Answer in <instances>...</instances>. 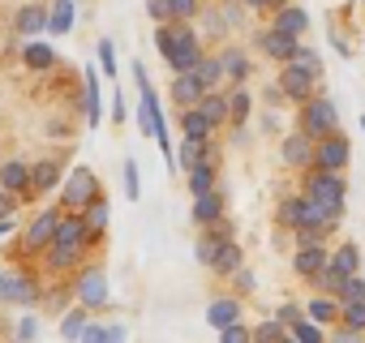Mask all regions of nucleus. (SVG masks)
<instances>
[{
  "instance_id": "nucleus-46",
  "label": "nucleus",
  "mask_w": 365,
  "mask_h": 343,
  "mask_svg": "<svg viewBox=\"0 0 365 343\" xmlns=\"http://www.w3.org/2000/svg\"><path fill=\"white\" fill-rule=\"evenodd\" d=\"M78 339H86V343H108V326H99V322H91L86 317V326H82V334Z\"/></svg>"
},
{
  "instance_id": "nucleus-18",
  "label": "nucleus",
  "mask_w": 365,
  "mask_h": 343,
  "mask_svg": "<svg viewBox=\"0 0 365 343\" xmlns=\"http://www.w3.org/2000/svg\"><path fill=\"white\" fill-rule=\"evenodd\" d=\"M194 107H198L215 129H220V125H228V95H224L220 86H215V90H202V99H198Z\"/></svg>"
},
{
  "instance_id": "nucleus-26",
  "label": "nucleus",
  "mask_w": 365,
  "mask_h": 343,
  "mask_svg": "<svg viewBox=\"0 0 365 343\" xmlns=\"http://www.w3.org/2000/svg\"><path fill=\"white\" fill-rule=\"evenodd\" d=\"M82 107H86V125L99 129V120H103V99H99V73H95V69H86V95H82Z\"/></svg>"
},
{
  "instance_id": "nucleus-15",
  "label": "nucleus",
  "mask_w": 365,
  "mask_h": 343,
  "mask_svg": "<svg viewBox=\"0 0 365 343\" xmlns=\"http://www.w3.org/2000/svg\"><path fill=\"white\" fill-rule=\"evenodd\" d=\"M14 31H18L22 39H39V35L48 31V9H43V5H22V9L14 14Z\"/></svg>"
},
{
  "instance_id": "nucleus-14",
  "label": "nucleus",
  "mask_w": 365,
  "mask_h": 343,
  "mask_svg": "<svg viewBox=\"0 0 365 343\" xmlns=\"http://www.w3.org/2000/svg\"><path fill=\"white\" fill-rule=\"evenodd\" d=\"M314 73H305V69H297V65H284V73H279V90H284V99H297V103H305L309 95H314Z\"/></svg>"
},
{
  "instance_id": "nucleus-24",
  "label": "nucleus",
  "mask_w": 365,
  "mask_h": 343,
  "mask_svg": "<svg viewBox=\"0 0 365 343\" xmlns=\"http://www.w3.org/2000/svg\"><path fill=\"white\" fill-rule=\"evenodd\" d=\"M275 31H288V35H305L309 31V14L305 9H297V5H279V14H275V22H271Z\"/></svg>"
},
{
  "instance_id": "nucleus-39",
  "label": "nucleus",
  "mask_w": 365,
  "mask_h": 343,
  "mask_svg": "<svg viewBox=\"0 0 365 343\" xmlns=\"http://www.w3.org/2000/svg\"><path fill=\"white\" fill-rule=\"evenodd\" d=\"M339 317H344V326L348 330H365V300H339Z\"/></svg>"
},
{
  "instance_id": "nucleus-32",
  "label": "nucleus",
  "mask_w": 365,
  "mask_h": 343,
  "mask_svg": "<svg viewBox=\"0 0 365 343\" xmlns=\"http://www.w3.org/2000/svg\"><path fill=\"white\" fill-rule=\"evenodd\" d=\"M250 339H254V343H292V334H288V326H284L279 317L258 322V326L250 330Z\"/></svg>"
},
{
  "instance_id": "nucleus-52",
  "label": "nucleus",
  "mask_w": 365,
  "mask_h": 343,
  "mask_svg": "<svg viewBox=\"0 0 365 343\" xmlns=\"http://www.w3.org/2000/svg\"><path fill=\"white\" fill-rule=\"evenodd\" d=\"M112 120H116V125H125V99H120V90L112 95Z\"/></svg>"
},
{
  "instance_id": "nucleus-2",
  "label": "nucleus",
  "mask_w": 365,
  "mask_h": 343,
  "mask_svg": "<svg viewBox=\"0 0 365 343\" xmlns=\"http://www.w3.org/2000/svg\"><path fill=\"white\" fill-rule=\"evenodd\" d=\"M133 82H138V125H142L146 137H155V142L163 146V154H168V163H172V142H168L163 112H159V95H155V86H150V78H146L142 65H133Z\"/></svg>"
},
{
  "instance_id": "nucleus-11",
  "label": "nucleus",
  "mask_w": 365,
  "mask_h": 343,
  "mask_svg": "<svg viewBox=\"0 0 365 343\" xmlns=\"http://www.w3.org/2000/svg\"><path fill=\"white\" fill-rule=\"evenodd\" d=\"M172 163L176 167H198V163H215V146H211V137H185L180 142V150L172 154Z\"/></svg>"
},
{
  "instance_id": "nucleus-22",
  "label": "nucleus",
  "mask_w": 365,
  "mask_h": 343,
  "mask_svg": "<svg viewBox=\"0 0 365 343\" xmlns=\"http://www.w3.org/2000/svg\"><path fill=\"white\" fill-rule=\"evenodd\" d=\"M322 266H327V253H322V245H297L292 270H297L301 279H314V275H318Z\"/></svg>"
},
{
  "instance_id": "nucleus-27",
  "label": "nucleus",
  "mask_w": 365,
  "mask_h": 343,
  "mask_svg": "<svg viewBox=\"0 0 365 343\" xmlns=\"http://www.w3.org/2000/svg\"><path fill=\"white\" fill-rule=\"evenodd\" d=\"M241 317V296H220V300H211V309H207V322L220 330V326H228V322H237Z\"/></svg>"
},
{
  "instance_id": "nucleus-33",
  "label": "nucleus",
  "mask_w": 365,
  "mask_h": 343,
  "mask_svg": "<svg viewBox=\"0 0 365 343\" xmlns=\"http://www.w3.org/2000/svg\"><path fill=\"white\" fill-rule=\"evenodd\" d=\"M220 65H224V78H232V82H245V78H250V56H245L241 48H228V52L220 56Z\"/></svg>"
},
{
  "instance_id": "nucleus-55",
  "label": "nucleus",
  "mask_w": 365,
  "mask_h": 343,
  "mask_svg": "<svg viewBox=\"0 0 365 343\" xmlns=\"http://www.w3.org/2000/svg\"><path fill=\"white\" fill-rule=\"evenodd\" d=\"M267 5H288V0H267Z\"/></svg>"
},
{
  "instance_id": "nucleus-50",
  "label": "nucleus",
  "mask_w": 365,
  "mask_h": 343,
  "mask_svg": "<svg viewBox=\"0 0 365 343\" xmlns=\"http://www.w3.org/2000/svg\"><path fill=\"white\" fill-rule=\"evenodd\" d=\"M297 317H305V309H301V305H279V322H284V326H292Z\"/></svg>"
},
{
  "instance_id": "nucleus-29",
  "label": "nucleus",
  "mask_w": 365,
  "mask_h": 343,
  "mask_svg": "<svg viewBox=\"0 0 365 343\" xmlns=\"http://www.w3.org/2000/svg\"><path fill=\"white\" fill-rule=\"evenodd\" d=\"M180 133H185V137H211L215 125H211L198 107H180Z\"/></svg>"
},
{
  "instance_id": "nucleus-44",
  "label": "nucleus",
  "mask_w": 365,
  "mask_h": 343,
  "mask_svg": "<svg viewBox=\"0 0 365 343\" xmlns=\"http://www.w3.org/2000/svg\"><path fill=\"white\" fill-rule=\"evenodd\" d=\"M120 172H125V198H129V202H138V194H142V181H138V163H133V159H125V167H120Z\"/></svg>"
},
{
  "instance_id": "nucleus-7",
  "label": "nucleus",
  "mask_w": 365,
  "mask_h": 343,
  "mask_svg": "<svg viewBox=\"0 0 365 343\" xmlns=\"http://www.w3.org/2000/svg\"><path fill=\"white\" fill-rule=\"evenodd\" d=\"M39 296H43V287L31 275H22V270L0 275V305H39Z\"/></svg>"
},
{
  "instance_id": "nucleus-42",
  "label": "nucleus",
  "mask_w": 365,
  "mask_h": 343,
  "mask_svg": "<svg viewBox=\"0 0 365 343\" xmlns=\"http://www.w3.org/2000/svg\"><path fill=\"white\" fill-rule=\"evenodd\" d=\"M335 300H365V279H361V275H348V279H339V287H335Z\"/></svg>"
},
{
  "instance_id": "nucleus-1",
  "label": "nucleus",
  "mask_w": 365,
  "mask_h": 343,
  "mask_svg": "<svg viewBox=\"0 0 365 343\" xmlns=\"http://www.w3.org/2000/svg\"><path fill=\"white\" fill-rule=\"evenodd\" d=\"M305 198L322 211V219H327V228H335L339 223V215H344V198H348V181L339 176V172H309L305 176Z\"/></svg>"
},
{
  "instance_id": "nucleus-31",
  "label": "nucleus",
  "mask_w": 365,
  "mask_h": 343,
  "mask_svg": "<svg viewBox=\"0 0 365 343\" xmlns=\"http://www.w3.org/2000/svg\"><path fill=\"white\" fill-rule=\"evenodd\" d=\"M305 317H314L318 326H327V322L339 317V300H331V292H318V296L305 305Z\"/></svg>"
},
{
  "instance_id": "nucleus-30",
  "label": "nucleus",
  "mask_w": 365,
  "mask_h": 343,
  "mask_svg": "<svg viewBox=\"0 0 365 343\" xmlns=\"http://www.w3.org/2000/svg\"><path fill=\"white\" fill-rule=\"evenodd\" d=\"M250 107H254V95L237 82V90L228 95V120L237 125V129H245V120H250Z\"/></svg>"
},
{
  "instance_id": "nucleus-49",
  "label": "nucleus",
  "mask_w": 365,
  "mask_h": 343,
  "mask_svg": "<svg viewBox=\"0 0 365 343\" xmlns=\"http://www.w3.org/2000/svg\"><path fill=\"white\" fill-rule=\"evenodd\" d=\"M14 211H18V194L0 189V219H5V215H14Z\"/></svg>"
},
{
  "instance_id": "nucleus-53",
  "label": "nucleus",
  "mask_w": 365,
  "mask_h": 343,
  "mask_svg": "<svg viewBox=\"0 0 365 343\" xmlns=\"http://www.w3.org/2000/svg\"><path fill=\"white\" fill-rule=\"evenodd\" d=\"M48 137H73L65 120H48Z\"/></svg>"
},
{
  "instance_id": "nucleus-34",
  "label": "nucleus",
  "mask_w": 365,
  "mask_h": 343,
  "mask_svg": "<svg viewBox=\"0 0 365 343\" xmlns=\"http://www.w3.org/2000/svg\"><path fill=\"white\" fill-rule=\"evenodd\" d=\"M194 78H198L207 90H215V86L224 82V65H220V56H202V60L194 65Z\"/></svg>"
},
{
  "instance_id": "nucleus-28",
  "label": "nucleus",
  "mask_w": 365,
  "mask_h": 343,
  "mask_svg": "<svg viewBox=\"0 0 365 343\" xmlns=\"http://www.w3.org/2000/svg\"><path fill=\"white\" fill-rule=\"evenodd\" d=\"M73 0H52V9H48V31L52 35H69L73 31Z\"/></svg>"
},
{
  "instance_id": "nucleus-13",
  "label": "nucleus",
  "mask_w": 365,
  "mask_h": 343,
  "mask_svg": "<svg viewBox=\"0 0 365 343\" xmlns=\"http://www.w3.org/2000/svg\"><path fill=\"white\" fill-rule=\"evenodd\" d=\"M65 181V163L61 159H39L31 163V194H52Z\"/></svg>"
},
{
  "instance_id": "nucleus-47",
  "label": "nucleus",
  "mask_w": 365,
  "mask_h": 343,
  "mask_svg": "<svg viewBox=\"0 0 365 343\" xmlns=\"http://www.w3.org/2000/svg\"><path fill=\"white\" fill-rule=\"evenodd\" d=\"M228 279H232V283H237V292H254V287H258V279H254V275H250V270H245V266H237V270H232V275H228Z\"/></svg>"
},
{
  "instance_id": "nucleus-41",
  "label": "nucleus",
  "mask_w": 365,
  "mask_h": 343,
  "mask_svg": "<svg viewBox=\"0 0 365 343\" xmlns=\"http://www.w3.org/2000/svg\"><path fill=\"white\" fill-rule=\"evenodd\" d=\"M198 9H202V0H168V14H172L176 22H194ZM172 18H168V22H172Z\"/></svg>"
},
{
  "instance_id": "nucleus-37",
  "label": "nucleus",
  "mask_w": 365,
  "mask_h": 343,
  "mask_svg": "<svg viewBox=\"0 0 365 343\" xmlns=\"http://www.w3.org/2000/svg\"><path fill=\"white\" fill-rule=\"evenodd\" d=\"M284 65H297V69H305V73L322 78V56H318L314 48H301V43H297V52H292V56H288Z\"/></svg>"
},
{
  "instance_id": "nucleus-43",
  "label": "nucleus",
  "mask_w": 365,
  "mask_h": 343,
  "mask_svg": "<svg viewBox=\"0 0 365 343\" xmlns=\"http://www.w3.org/2000/svg\"><path fill=\"white\" fill-rule=\"evenodd\" d=\"M220 343H254L250 339V326L237 317V322H228V326H220Z\"/></svg>"
},
{
  "instance_id": "nucleus-25",
  "label": "nucleus",
  "mask_w": 365,
  "mask_h": 343,
  "mask_svg": "<svg viewBox=\"0 0 365 343\" xmlns=\"http://www.w3.org/2000/svg\"><path fill=\"white\" fill-rule=\"evenodd\" d=\"M297 43H301L297 35H288V31H275V26L262 35V52H267V56H275V60H288V56L297 52Z\"/></svg>"
},
{
  "instance_id": "nucleus-19",
  "label": "nucleus",
  "mask_w": 365,
  "mask_h": 343,
  "mask_svg": "<svg viewBox=\"0 0 365 343\" xmlns=\"http://www.w3.org/2000/svg\"><path fill=\"white\" fill-rule=\"evenodd\" d=\"M309 154H314V137L309 133H288L284 137V163L288 167H309Z\"/></svg>"
},
{
  "instance_id": "nucleus-4",
  "label": "nucleus",
  "mask_w": 365,
  "mask_h": 343,
  "mask_svg": "<svg viewBox=\"0 0 365 343\" xmlns=\"http://www.w3.org/2000/svg\"><path fill=\"white\" fill-rule=\"evenodd\" d=\"M91 198H99V181H95V172H91L86 163H78V167L69 172L65 189H61V211H86Z\"/></svg>"
},
{
  "instance_id": "nucleus-35",
  "label": "nucleus",
  "mask_w": 365,
  "mask_h": 343,
  "mask_svg": "<svg viewBox=\"0 0 365 343\" xmlns=\"http://www.w3.org/2000/svg\"><path fill=\"white\" fill-rule=\"evenodd\" d=\"M327 266L339 275V279H348V275H356V266H361V253H356V245H344L335 258H327Z\"/></svg>"
},
{
  "instance_id": "nucleus-36",
  "label": "nucleus",
  "mask_w": 365,
  "mask_h": 343,
  "mask_svg": "<svg viewBox=\"0 0 365 343\" xmlns=\"http://www.w3.org/2000/svg\"><path fill=\"white\" fill-rule=\"evenodd\" d=\"M185 176H190V194L198 198V194L215 189V163H198V167H190V172H185Z\"/></svg>"
},
{
  "instance_id": "nucleus-17",
  "label": "nucleus",
  "mask_w": 365,
  "mask_h": 343,
  "mask_svg": "<svg viewBox=\"0 0 365 343\" xmlns=\"http://www.w3.org/2000/svg\"><path fill=\"white\" fill-rule=\"evenodd\" d=\"M202 90H207V86L194 78V69H190V73H176V78H172V103H176V107H194V103L202 99Z\"/></svg>"
},
{
  "instance_id": "nucleus-9",
  "label": "nucleus",
  "mask_w": 365,
  "mask_h": 343,
  "mask_svg": "<svg viewBox=\"0 0 365 343\" xmlns=\"http://www.w3.org/2000/svg\"><path fill=\"white\" fill-rule=\"evenodd\" d=\"M0 189L18 194V202L35 198L31 194V163H22V159H5V163H0Z\"/></svg>"
},
{
  "instance_id": "nucleus-20",
  "label": "nucleus",
  "mask_w": 365,
  "mask_h": 343,
  "mask_svg": "<svg viewBox=\"0 0 365 343\" xmlns=\"http://www.w3.org/2000/svg\"><path fill=\"white\" fill-rule=\"evenodd\" d=\"M82 219H86L91 245H99V241H103V232H108V219H112V211H108V202H103V198H91V202H86V211H82Z\"/></svg>"
},
{
  "instance_id": "nucleus-45",
  "label": "nucleus",
  "mask_w": 365,
  "mask_h": 343,
  "mask_svg": "<svg viewBox=\"0 0 365 343\" xmlns=\"http://www.w3.org/2000/svg\"><path fill=\"white\" fill-rule=\"evenodd\" d=\"M99 65H103L108 78L116 73V48H112V39H99Z\"/></svg>"
},
{
  "instance_id": "nucleus-56",
  "label": "nucleus",
  "mask_w": 365,
  "mask_h": 343,
  "mask_svg": "<svg viewBox=\"0 0 365 343\" xmlns=\"http://www.w3.org/2000/svg\"><path fill=\"white\" fill-rule=\"evenodd\" d=\"M361 125H365V116H361Z\"/></svg>"
},
{
  "instance_id": "nucleus-3",
  "label": "nucleus",
  "mask_w": 365,
  "mask_h": 343,
  "mask_svg": "<svg viewBox=\"0 0 365 343\" xmlns=\"http://www.w3.org/2000/svg\"><path fill=\"white\" fill-rule=\"evenodd\" d=\"M73 300L78 305H86L91 313L95 309H108V275H103V266L99 262H82L78 266V283H73Z\"/></svg>"
},
{
  "instance_id": "nucleus-48",
  "label": "nucleus",
  "mask_w": 365,
  "mask_h": 343,
  "mask_svg": "<svg viewBox=\"0 0 365 343\" xmlns=\"http://www.w3.org/2000/svg\"><path fill=\"white\" fill-rule=\"evenodd\" d=\"M146 14H150V22H168L172 14H168V0H146Z\"/></svg>"
},
{
  "instance_id": "nucleus-12",
  "label": "nucleus",
  "mask_w": 365,
  "mask_h": 343,
  "mask_svg": "<svg viewBox=\"0 0 365 343\" xmlns=\"http://www.w3.org/2000/svg\"><path fill=\"white\" fill-rule=\"evenodd\" d=\"M86 262V245H48V258H43V270H52V275H65V270H73V266H82Z\"/></svg>"
},
{
  "instance_id": "nucleus-16",
  "label": "nucleus",
  "mask_w": 365,
  "mask_h": 343,
  "mask_svg": "<svg viewBox=\"0 0 365 343\" xmlns=\"http://www.w3.org/2000/svg\"><path fill=\"white\" fill-rule=\"evenodd\" d=\"M190 215H194V223H198V228H207V223L224 219V194H220V189H207V194H198Z\"/></svg>"
},
{
  "instance_id": "nucleus-8",
  "label": "nucleus",
  "mask_w": 365,
  "mask_h": 343,
  "mask_svg": "<svg viewBox=\"0 0 365 343\" xmlns=\"http://www.w3.org/2000/svg\"><path fill=\"white\" fill-rule=\"evenodd\" d=\"M56 219H61V206H48V211H39V215L31 219L26 236H22V249H26V253H39V249H48V241H52V232H56Z\"/></svg>"
},
{
  "instance_id": "nucleus-6",
  "label": "nucleus",
  "mask_w": 365,
  "mask_h": 343,
  "mask_svg": "<svg viewBox=\"0 0 365 343\" xmlns=\"http://www.w3.org/2000/svg\"><path fill=\"white\" fill-rule=\"evenodd\" d=\"M339 129V112H335V103L331 99H305V107H301V133H309V137H327V133H335Z\"/></svg>"
},
{
  "instance_id": "nucleus-51",
  "label": "nucleus",
  "mask_w": 365,
  "mask_h": 343,
  "mask_svg": "<svg viewBox=\"0 0 365 343\" xmlns=\"http://www.w3.org/2000/svg\"><path fill=\"white\" fill-rule=\"evenodd\" d=\"M35 330H39L35 317H22V322H18V339H35Z\"/></svg>"
},
{
  "instance_id": "nucleus-40",
  "label": "nucleus",
  "mask_w": 365,
  "mask_h": 343,
  "mask_svg": "<svg viewBox=\"0 0 365 343\" xmlns=\"http://www.w3.org/2000/svg\"><path fill=\"white\" fill-rule=\"evenodd\" d=\"M86 317H91V309H86V305H78L73 313H65V317H61V334H65V339H78V334H82V326H86Z\"/></svg>"
},
{
  "instance_id": "nucleus-54",
  "label": "nucleus",
  "mask_w": 365,
  "mask_h": 343,
  "mask_svg": "<svg viewBox=\"0 0 365 343\" xmlns=\"http://www.w3.org/2000/svg\"><path fill=\"white\" fill-rule=\"evenodd\" d=\"M245 5H250V9H262V5H267V0H245Z\"/></svg>"
},
{
  "instance_id": "nucleus-10",
  "label": "nucleus",
  "mask_w": 365,
  "mask_h": 343,
  "mask_svg": "<svg viewBox=\"0 0 365 343\" xmlns=\"http://www.w3.org/2000/svg\"><path fill=\"white\" fill-rule=\"evenodd\" d=\"M52 241H56V245H91V232H86V219H82V211H61ZM52 241H48V245H52Z\"/></svg>"
},
{
  "instance_id": "nucleus-21",
  "label": "nucleus",
  "mask_w": 365,
  "mask_h": 343,
  "mask_svg": "<svg viewBox=\"0 0 365 343\" xmlns=\"http://www.w3.org/2000/svg\"><path fill=\"white\" fill-rule=\"evenodd\" d=\"M237 266H241V245L228 236V241H220V245H215V253H211L207 270H215V275H232Z\"/></svg>"
},
{
  "instance_id": "nucleus-23",
  "label": "nucleus",
  "mask_w": 365,
  "mask_h": 343,
  "mask_svg": "<svg viewBox=\"0 0 365 343\" xmlns=\"http://www.w3.org/2000/svg\"><path fill=\"white\" fill-rule=\"evenodd\" d=\"M22 65H26L31 73H48V69H56L61 60H56V52H52L48 43H35V39H31V43L22 48Z\"/></svg>"
},
{
  "instance_id": "nucleus-5",
  "label": "nucleus",
  "mask_w": 365,
  "mask_h": 343,
  "mask_svg": "<svg viewBox=\"0 0 365 343\" xmlns=\"http://www.w3.org/2000/svg\"><path fill=\"white\" fill-rule=\"evenodd\" d=\"M348 159H352V146H348V137H344L339 129L327 133V137H314V154H309V163H314L318 172H344Z\"/></svg>"
},
{
  "instance_id": "nucleus-38",
  "label": "nucleus",
  "mask_w": 365,
  "mask_h": 343,
  "mask_svg": "<svg viewBox=\"0 0 365 343\" xmlns=\"http://www.w3.org/2000/svg\"><path fill=\"white\" fill-rule=\"evenodd\" d=\"M288 334H292V343H322V326L314 317H297L288 326Z\"/></svg>"
}]
</instances>
